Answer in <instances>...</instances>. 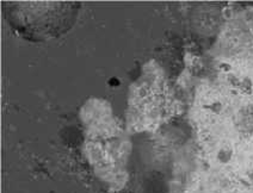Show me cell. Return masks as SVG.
<instances>
[{
    "instance_id": "obj_3",
    "label": "cell",
    "mask_w": 253,
    "mask_h": 193,
    "mask_svg": "<svg viewBox=\"0 0 253 193\" xmlns=\"http://www.w3.org/2000/svg\"><path fill=\"white\" fill-rule=\"evenodd\" d=\"M251 178H252V180H253V173H252V175H251Z\"/></svg>"
},
{
    "instance_id": "obj_2",
    "label": "cell",
    "mask_w": 253,
    "mask_h": 193,
    "mask_svg": "<svg viewBox=\"0 0 253 193\" xmlns=\"http://www.w3.org/2000/svg\"><path fill=\"white\" fill-rule=\"evenodd\" d=\"M234 125L241 135L250 136L253 134V106H245L237 112Z\"/></svg>"
},
{
    "instance_id": "obj_1",
    "label": "cell",
    "mask_w": 253,
    "mask_h": 193,
    "mask_svg": "<svg viewBox=\"0 0 253 193\" xmlns=\"http://www.w3.org/2000/svg\"><path fill=\"white\" fill-rule=\"evenodd\" d=\"M78 7L66 2H16L6 5V14L17 33L42 41L70 29Z\"/></svg>"
}]
</instances>
